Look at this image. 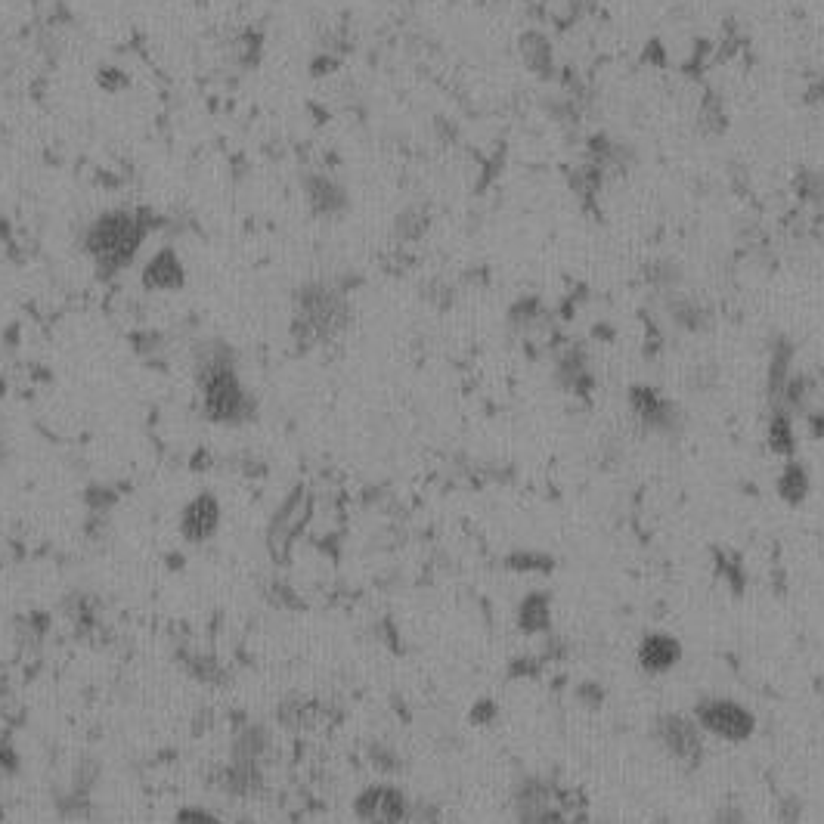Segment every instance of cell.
I'll list each match as a JSON object with an SVG mask.
<instances>
[{
    "label": "cell",
    "mask_w": 824,
    "mask_h": 824,
    "mask_svg": "<svg viewBox=\"0 0 824 824\" xmlns=\"http://www.w3.org/2000/svg\"><path fill=\"white\" fill-rule=\"evenodd\" d=\"M351 323L347 292L326 279H310L292 295V341L307 351L335 341Z\"/></svg>",
    "instance_id": "obj_1"
},
{
    "label": "cell",
    "mask_w": 824,
    "mask_h": 824,
    "mask_svg": "<svg viewBox=\"0 0 824 824\" xmlns=\"http://www.w3.org/2000/svg\"><path fill=\"white\" fill-rule=\"evenodd\" d=\"M177 824H220V821L205 809H186V812H180Z\"/></svg>",
    "instance_id": "obj_33"
},
{
    "label": "cell",
    "mask_w": 824,
    "mask_h": 824,
    "mask_svg": "<svg viewBox=\"0 0 824 824\" xmlns=\"http://www.w3.org/2000/svg\"><path fill=\"white\" fill-rule=\"evenodd\" d=\"M304 202L310 208L313 217H320V220H338L347 214V208H351V196H347V186L326 174V171H313L304 177Z\"/></svg>",
    "instance_id": "obj_10"
},
{
    "label": "cell",
    "mask_w": 824,
    "mask_h": 824,
    "mask_svg": "<svg viewBox=\"0 0 824 824\" xmlns=\"http://www.w3.org/2000/svg\"><path fill=\"white\" fill-rule=\"evenodd\" d=\"M682 642L670 632H648L636 648V660L645 676H667L682 663Z\"/></svg>",
    "instance_id": "obj_11"
},
{
    "label": "cell",
    "mask_w": 824,
    "mask_h": 824,
    "mask_svg": "<svg viewBox=\"0 0 824 824\" xmlns=\"http://www.w3.org/2000/svg\"><path fill=\"white\" fill-rule=\"evenodd\" d=\"M149 236V220L140 211L115 208L100 214L84 233V251L93 261L100 276H115L121 270H128L134 258L140 255V248Z\"/></svg>",
    "instance_id": "obj_2"
},
{
    "label": "cell",
    "mask_w": 824,
    "mask_h": 824,
    "mask_svg": "<svg viewBox=\"0 0 824 824\" xmlns=\"http://www.w3.org/2000/svg\"><path fill=\"white\" fill-rule=\"evenodd\" d=\"M710 824H750V818H747V809L738 800H722L713 809Z\"/></svg>",
    "instance_id": "obj_28"
},
{
    "label": "cell",
    "mask_w": 824,
    "mask_h": 824,
    "mask_svg": "<svg viewBox=\"0 0 824 824\" xmlns=\"http://www.w3.org/2000/svg\"><path fill=\"white\" fill-rule=\"evenodd\" d=\"M555 382L570 397L592 400V394L598 388V378L592 372L589 354L580 344H564L555 351Z\"/></svg>",
    "instance_id": "obj_8"
},
{
    "label": "cell",
    "mask_w": 824,
    "mask_h": 824,
    "mask_svg": "<svg viewBox=\"0 0 824 824\" xmlns=\"http://www.w3.org/2000/svg\"><path fill=\"white\" fill-rule=\"evenodd\" d=\"M806 428H809V434H812V437L824 440V406H821V409H809V412H806Z\"/></svg>",
    "instance_id": "obj_34"
},
{
    "label": "cell",
    "mask_w": 824,
    "mask_h": 824,
    "mask_svg": "<svg viewBox=\"0 0 824 824\" xmlns=\"http://www.w3.org/2000/svg\"><path fill=\"white\" fill-rule=\"evenodd\" d=\"M775 493L784 505H803L812 493V474L800 459H787L775 478Z\"/></svg>",
    "instance_id": "obj_17"
},
{
    "label": "cell",
    "mask_w": 824,
    "mask_h": 824,
    "mask_svg": "<svg viewBox=\"0 0 824 824\" xmlns=\"http://www.w3.org/2000/svg\"><path fill=\"white\" fill-rule=\"evenodd\" d=\"M654 744L667 753L673 763L694 769L704 759V732L694 722V716L685 713H660L651 725Z\"/></svg>",
    "instance_id": "obj_5"
},
{
    "label": "cell",
    "mask_w": 824,
    "mask_h": 824,
    "mask_svg": "<svg viewBox=\"0 0 824 824\" xmlns=\"http://www.w3.org/2000/svg\"><path fill=\"white\" fill-rule=\"evenodd\" d=\"M667 313H670V320L676 329L688 332V335H701L713 326V307L701 298H691L685 292H676L667 298Z\"/></svg>",
    "instance_id": "obj_14"
},
{
    "label": "cell",
    "mask_w": 824,
    "mask_h": 824,
    "mask_svg": "<svg viewBox=\"0 0 824 824\" xmlns=\"http://www.w3.org/2000/svg\"><path fill=\"white\" fill-rule=\"evenodd\" d=\"M766 443H769V450L781 459L797 456V428H794V416H790V412H784V409L769 412Z\"/></svg>",
    "instance_id": "obj_18"
},
{
    "label": "cell",
    "mask_w": 824,
    "mask_h": 824,
    "mask_svg": "<svg viewBox=\"0 0 824 824\" xmlns=\"http://www.w3.org/2000/svg\"><path fill=\"white\" fill-rule=\"evenodd\" d=\"M574 701L583 707V710H601L608 704V688L601 685L598 679H580L574 685Z\"/></svg>",
    "instance_id": "obj_24"
},
{
    "label": "cell",
    "mask_w": 824,
    "mask_h": 824,
    "mask_svg": "<svg viewBox=\"0 0 824 824\" xmlns=\"http://www.w3.org/2000/svg\"><path fill=\"white\" fill-rule=\"evenodd\" d=\"M626 403L629 412L636 416V422L657 437H679L685 428V412L676 400L663 397L657 388L651 385H632L626 391Z\"/></svg>",
    "instance_id": "obj_6"
},
{
    "label": "cell",
    "mask_w": 824,
    "mask_h": 824,
    "mask_svg": "<svg viewBox=\"0 0 824 824\" xmlns=\"http://www.w3.org/2000/svg\"><path fill=\"white\" fill-rule=\"evenodd\" d=\"M546 16L555 25H570L580 16V0H546Z\"/></svg>",
    "instance_id": "obj_27"
},
{
    "label": "cell",
    "mask_w": 824,
    "mask_h": 824,
    "mask_svg": "<svg viewBox=\"0 0 824 824\" xmlns=\"http://www.w3.org/2000/svg\"><path fill=\"white\" fill-rule=\"evenodd\" d=\"M577 794L546 775H524L512 787L515 824H577Z\"/></svg>",
    "instance_id": "obj_3"
},
{
    "label": "cell",
    "mask_w": 824,
    "mask_h": 824,
    "mask_svg": "<svg viewBox=\"0 0 824 824\" xmlns=\"http://www.w3.org/2000/svg\"><path fill=\"white\" fill-rule=\"evenodd\" d=\"M682 279H685V273H682V267L676 261H654L645 270L648 289L657 292V295H663V298L682 292Z\"/></svg>",
    "instance_id": "obj_20"
},
{
    "label": "cell",
    "mask_w": 824,
    "mask_h": 824,
    "mask_svg": "<svg viewBox=\"0 0 824 824\" xmlns=\"http://www.w3.org/2000/svg\"><path fill=\"white\" fill-rule=\"evenodd\" d=\"M713 567H716V577L728 589H732L735 595H744V589H747V567H744V558L735 549H716L713 552Z\"/></svg>",
    "instance_id": "obj_19"
},
{
    "label": "cell",
    "mask_w": 824,
    "mask_h": 824,
    "mask_svg": "<svg viewBox=\"0 0 824 824\" xmlns=\"http://www.w3.org/2000/svg\"><path fill=\"white\" fill-rule=\"evenodd\" d=\"M97 81H100V87L109 90V93H115V90H121V87H128V78L121 75V69H100Z\"/></svg>",
    "instance_id": "obj_32"
},
{
    "label": "cell",
    "mask_w": 824,
    "mask_h": 824,
    "mask_svg": "<svg viewBox=\"0 0 824 824\" xmlns=\"http://www.w3.org/2000/svg\"><path fill=\"white\" fill-rule=\"evenodd\" d=\"M803 815H806V803H803L800 794H781L775 800V818L781 824H800Z\"/></svg>",
    "instance_id": "obj_26"
},
{
    "label": "cell",
    "mask_w": 824,
    "mask_h": 824,
    "mask_svg": "<svg viewBox=\"0 0 824 824\" xmlns=\"http://www.w3.org/2000/svg\"><path fill=\"white\" fill-rule=\"evenodd\" d=\"M697 121H701L704 134H722L725 131V106L716 93H707L701 100V109H697Z\"/></svg>",
    "instance_id": "obj_23"
},
{
    "label": "cell",
    "mask_w": 824,
    "mask_h": 824,
    "mask_svg": "<svg viewBox=\"0 0 824 824\" xmlns=\"http://www.w3.org/2000/svg\"><path fill=\"white\" fill-rule=\"evenodd\" d=\"M186 285V267L180 261L177 251L168 245V248H158L155 255L146 261L143 267V289L146 292H162V295H171V292H180Z\"/></svg>",
    "instance_id": "obj_12"
},
{
    "label": "cell",
    "mask_w": 824,
    "mask_h": 824,
    "mask_svg": "<svg viewBox=\"0 0 824 824\" xmlns=\"http://www.w3.org/2000/svg\"><path fill=\"white\" fill-rule=\"evenodd\" d=\"M688 385H691V391H701V394L713 391V388L719 385V369L710 366V363L694 366V369H691V378H688Z\"/></svg>",
    "instance_id": "obj_29"
},
{
    "label": "cell",
    "mask_w": 824,
    "mask_h": 824,
    "mask_svg": "<svg viewBox=\"0 0 824 824\" xmlns=\"http://www.w3.org/2000/svg\"><path fill=\"white\" fill-rule=\"evenodd\" d=\"M694 722L701 725V732L725 741V744H744L756 735V713L744 707L735 697L725 694H707L697 697L694 704Z\"/></svg>",
    "instance_id": "obj_4"
},
{
    "label": "cell",
    "mask_w": 824,
    "mask_h": 824,
    "mask_svg": "<svg viewBox=\"0 0 824 824\" xmlns=\"http://www.w3.org/2000/svg\"><path fill=\"white\" fill-rule=\"evenodd\" d=\"M369 759H372V766H375L378 772H385V775H391V772L400 769V756H397V750L388 747V744H375V747L369 750Z\"/></svg>",
    "instance_id": "obj_30"
},
{
    "label": "cell",
    "mask_w": 824,
    "mask_h": 824,
    "mask_svg": "<svg viewBox=\"0 0 824 824\" xmlns=\"http://www.w3.org/2000/svg\"><path fill=\"white\" fill-rule=\"evenodd\" d=\"M505 564H509V570H515V574H527V577H543L555 570V558H549L546 552H536V549H518L509 555Z\"/></svg>",
    "instance_id": "obj_22"
},
{
    "label": "cell",
    "mask_w": 824,
    "mask_h": 824,
    "mask_svg": "<svg viewBox=\"0 0 824 824\" xmlns=\"http://www.w3.org/2000/svg\"><path fill=\"white\" fill-rule=\"evenodd\" d=\"M496 716H499V707H496L493 697H484V701H478V704H474V710H471V722L474 725H493Z\"/></svg>",
    "instance_id": "obj_31"
},
{
    "label": "cell",
    "mask_w": 824,
    "mask_h": 824,
    "mask_svg": "<svg viewBox=\"0 0 824 824\" xmlns=\"http://www.w3.org/2000/svg\"><path fill=\"white\" fill-rule=\"evenodd\" d=\"M645 62H654V66H663V62H667V53H663V44H648V50H645Z\"/></svg>",
    "instance_id": "obj_35"
},
{
    "label": "cell",
    "mask_w": 824,
    "mask_h": 824,
    "mask_svg": "<svg viewBox=\"0 0 824 824\" xmlns=\"http://www.w3.org/2000/svg\"><path fill=\"white\" fill-rule=\"evenodd\" d=\"M549 667V663L543 660V654H518L512 663H509V676L512 679H536V676H543V670Z\"/></svg>",
    "instance_id": "obj_25"
},
{
    "label": "cell",
    "mask_w": 824,
    "mask_h": 824,
    "mask_svg": "<svg viewBox=\"0 0 824 824\" xmlns=\"http://www.w3.org/2000/svg\"><path fill=\"white\" fill-rule=\"evenodd\" d=\"M428 227H431V214L422 205L403 208L394 220V233H397L400 242H419L428 233Z\"/></svg>",
    "instance_id": "obj_21"
},
{
    "label": "cell",
    "mask_w": 824,
    "mask_h": 824,
    "mask_svg": "<svg viewBox=\"0 0 824 824\" xmlns=\"http://www.w3.org/2000/svg\"><path fill=\"white\" fill-rule=\"evenodd\" d=\"M180 527H183V536L189 543H205L208 536H214L217 527H220V502L214 496L193 499L186 505Z\"/></svg>",
    "instance_id": "obj_15"
},
{
    "label": "cell",
    "mask_w": 824,
    "mask_h": 824,
    "mask_svg": "<svg viewBox=\"0 0 824 824\" xmlns=\"http://www.w3.org/2000/svg\"><path fill=\"white\" fill-rule=\"evenodd\" d=\"M307 518H310V502L301 490L292 493L276 509V515L270 521V530H267V546H270L276 561H285V555H289V549L298 540V533L304 530Z\"/></svg>",
    "instance_id": "obj_9"
},
{
    "label": "cell",
    "mask_w": 824,
    "mask_h": 824,
    "mask_svg": "<svg viewBox=\"0 0 824 824\" xmlns=\"http://www.w3.org/2000/svg\"><path fill=\"white\" fill-rule=\"evenodd\" d=\"M354 812L363 824H406L412 800L394 784H372L354 800Z\"/></svg>",
    "instance_id": "obj_7"
},
{
    "label": "cell",
    "mask_w": 824,
    "mask_h": 824,
    "mask_svg": "<svg viewBox=\"0 0 824 824\" xmlns=\"http://www.w3.org/2000/svg\"><path fill=\"white\" fill-rule=\"evenodd\" d=\"M518 53L521 62L536 75V78H552L555 75V47L552 38L540 28H530L518 38Z\"/></svg>",
    "instance_id": "obj_16"
},
{
    "label": "cell",
    "mask_w": 824,
    "mask_h": 824,
    "mask_svg": "<svg viewBox=\"0 0 824 824\" xmlns=\"http://www.w3.org/2000/svg\"><path fill=\"white\" fill-rule=\"evenodd\" d=\"M552 620H555V608H552V595L543 589H533L527 595H521L518 608H515V623L518 632L524 636H546L552 632Z\"/></svg>",
    "instance_id": "obj_13"
}]
</instances>
